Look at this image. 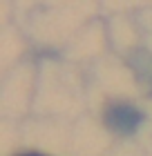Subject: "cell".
I'll list each match as a JSON object with an SVG mask.
<instances>
[{"instance_id":"1","label":"cell","mask_w":152,"mask_h":156,"mask_svg":"<svg viewBox=\"0 0 152 156\" xmlns=\"http://www.w3.org/2000/svg\"><path fill=\"white\" fill-rule=\"evenodd\" d=\"M20 156H43V154H34V152H29V154H20Z\"/></svg>"}]
</instances>
